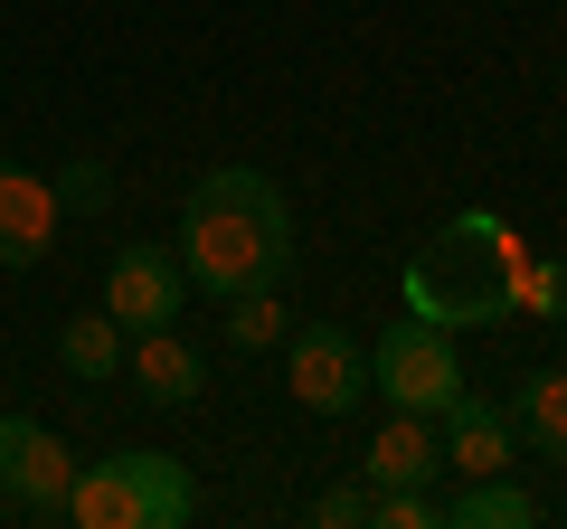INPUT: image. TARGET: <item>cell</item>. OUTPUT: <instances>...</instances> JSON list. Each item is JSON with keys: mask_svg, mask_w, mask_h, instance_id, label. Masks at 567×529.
<instances>
[{"mask_svg": "<svg viewBox=\"0 0 567 529\" xmlns=\"http://www.w3.org/2000/svg\"><path fill=\"white\" fill-rule=\"evenodd\" d=\"M181 274H189V293H208V303H237V293L293 274V208H284V189L265 180V170L227 162V170H208V180L189 189V208H181Z\"/></svg>", "mask_w": 567, "mask_h": 529, "instance_id": "1", "label": "cell"}, {"mask_svg": "<svg viewBox=\"0 0 567 529\" xmlns=\"http://www.w3.org/2000/svg\"><path fill=\"white\" fill-rule=\"evenodd\" d=\"M520 227L502 208H454L435 237L406 256V312L435 331H492V322H520L511 312V264H520Z\"/></svg>", "mask_w": 567, "mask_h": 529, "instance_id": "2", "label": "cell"}, {"mask_svg": "<svg viewBox=\"0 0 567 529\" xmlns=\"http://www.w3.org/2000/svg\"><path fill=\"white\" fill-rule=\"evenodd\" d=\"M189 510H199V491H189V473L171 464V454L123 445V454H104V464H76L58 520H76V529H181Z\"/></svg>", "mask_w": 567, "mask_h": 529, "instance_id": "3", "label": "cell"}, {"mask_svg": "<svg viewBox=\"0 0 567 529\" xmlns=\"http://www.w3.org/2000/svg\"><path fill=\"white\" fill-rule=\"evenodd\" d=\"M369 387H379L388 407H416V416H445L454 387H464V360H454V331L416 322V312H398V322L369 341Z\"/></svg>", "mask_w": 567, "mask_h": 529, "instance_id": "4", "label": "cell"}, {"mask_svg": "<svg viewBox=\"0 0 567 529\" xmlns=\"http://www.w3.org/2000/svg\"><path fill=\"white\" fill-rule=\"evenodd\" d=\"M284 387H293V407H312V416H350L369 397V350L350 341L341 322H293L284 331Z\"/></svg>", "mask_w": 567, "mask_h": 529, "instance_id": "5", "label": "cell"}, {"mask_svg": "<svg viewBox=\"0 0 567 529\" xmlns=\"http://www.w3.org/2000/svg\"><path fill=\"white\" fill-rule=\"evenodd\" d=\"M66 483H76L66 435L39 426V416H0V501L29 510V520H58V510H66Z\"/></svg>", "mask_w": 567, "mask_h": 529, "instance_id": "6", "label": "cell"}, {"mask_svg": "<svg viewBox=\"0 0 567 529\" xmlns=\"http://www.w3.org/2000/svg\"><path fill=\"white\" fill-rule=\"evenodd\" d=\"M181 293H189V274H181L171 246H114V264H104V312H114L123 331L181 322Z\"/></svg>", "mask_w": 567, "mask_h": 529, "instance_id": "7", "label": "cell"}, {"mask_svg": "<svg viewBox=\"0 0 567 529\" xmlns=\"http://www.w3.org/2000/svg\"><path fill=\"white\" fill-rule=\"evenodd\" d=\"M58 218H66L58 189L0 152V264H10V274H20V264H39L48 246H58Z\"/></svg>", "mask_w": 567, "mask_h": 529, "instance_id": "8", "label": "cell"}, {"mask_svg": "<svg viewBox=\"0 0 567 529\" xmlns=\"http://www.w3.org/2000/svg\"><path fill=\"white\" fill-rule=\"evenodd\" d=\"M445 426V473H511V454H520V426H511V407H492V397H473V387H454V407L435 416Z\"/></svg>", "mask_w": 567, "mask_h": 529, "instance_id": "9", "label": "cell"}, {"mask_svg": "<svg viewBox=\"0 0 567 529\" xmlns=\"http://www.w3.org/2000/svg\"><path fill=\"white\" fill-rule=\"evenodd\" d=\"M435 473H445V426L416 416V407H388V426L369 435V454H360V483L388 491V483H435Z\"/></svg>", "mask_w": 567, "mask_h": 529, "instance_id": "10", "label": "cell"}, {"mask_svg": "<svg viewBox=\"0 0 567 529\" xmlns=\"http://www.w3.org/2000/svg\"><path fill=\"white\" fill-rule=\"evenodd\" d=\"M123 369L142 378V397H152V407H189V397L208 387V360H199V350H189V341H181L171 322H162V331H133Z\"/></svg>", "mask_w": 567, "mask_h": 529, "instance_id": "11", "label": "cell"}, {"mask_svg": "<svg viewBox=\"0 0 567 529\" xmlns=\"http://www.w3.org/2000/svg\"><path fill=\"white\" fill-rule=\"evenodd\" d=\"M123 350H133V331H123L114 312H76V322L58 331V369H66L76 387H104V378L123 369Z\"/></svg>", "mask_w": 567, "mask_h": 529, "instance_id": "12", "label": "cell"}, {"mask_svg": "<svg viewBox=\"0 0 567 529\" xmlns=\"http://www.w3.org/2000/svg\"><path fill=\"white\" fill-rule=\"evenodd\" d=\"M511 426H520V445H539L548 464H567V369H529L520 397H511Z\"/></svg>", "mask_w": 567, "mask_h": 529, "instance_id": "13", "label": "cell"}, {"mask_svg": "<svg viewBox=\"0 0 567 529\" xmlns=\"http://www.w3.org/2000/svg\"><path fill=\"white\" fill-rule=\"evenodd\" d=\"M529 520H539V501H529L511 473H473L445 501V529H529Z\"/></svg>", "mask_w": 567, "mask_h": 529, "instance_id": "14", "label": "cell"}, {"mask_svg": "<svg viewBox=\"0 0 567 529\" xmlns=\"http://www.w3.org/2000/svg\"><path fill=\"white\" fill-rule=\"evenodd\" d=\"M284 331H293L284 284H256V293H237V303H227V341H237V350H275Z\"/></svg>", "mask_w": 567, "mask_h": 529, "instance_id": "15", "label": "cell"}, {"mask_svg": "<svg viewBox=\"0 0 567 529\" xmlns=\"http://www.w3.org/2000/svg\"><path fill=\"white\" fill-rule=\"evenodd\" d=\"M511 312L567 322V264H558V256H520V264H511Z\"/></svg>", "mask_w": 567, "mask_h": 529, "instance_id": "16", "label": "cell"}, {"mask_svg": "<svg viewBox=\"0 0 567 529\" xmlns=\"http://www.w3.org/2000/svg\"><path fill=\"white\" fill-rule=\"evenodd\" d=\"M48 189H58V208H104V199H114V170H104L95 152H85V162H66Z\"/></svg>", "mask_w": 567, "mask_h": 529, "instance_id": "17", "label": "cell"}, {"mask_svg": "<svg viewBox=\"0 0 567 529\" xmlns=\"http://www.w3.org/2000/svg\"><path fill=\"white\" fill-rule=\"evenodd\" d=\"M360 520H369V483H331L312 501V529H360Z\"/></svg>", "mask_w": 567, "mask_h": 529, "instance_id": "18", "label": "cell"}]
</instances>
